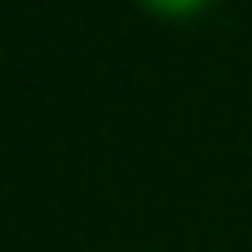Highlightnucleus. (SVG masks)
<instances>
[{
  "label": "nucleus",
  "mask_w": 252,
  "mask_h": 252,
  "mask_svg": "<svg viewBox=\"0 0 252 252\" xmlns=\"http://www.w3.org/2000/svg\"><path fill=\"white\" fill-rule=\"evenodd\" d=\"M134 5L144 10V15H154V20H168V25H183V20H198V15H208L218 0H134Z\"/></svg>",
  "instance_id": "obj_1"
}]
</instances>
